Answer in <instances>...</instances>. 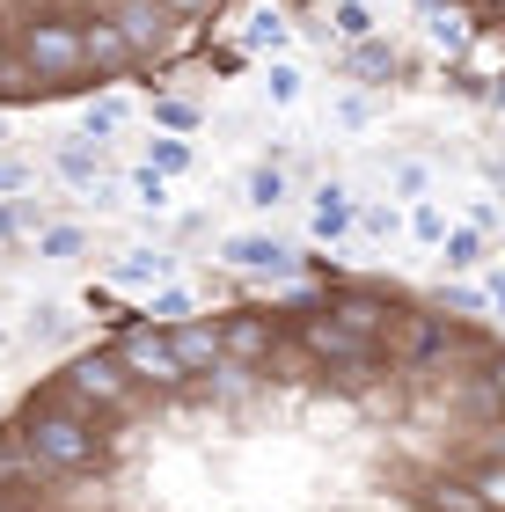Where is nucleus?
Returning a JSON list of instances; mask_svg holds the SVG:
<instances>
[{
    "label": "nucleus",
    "instance_id": "nucleus-25",
    "mask_svg": "<svg viewBox=\"0 0 505 512\" xmlns=\"http://www.w3.org/2000/svg\"><path fill=\"white\" fill-rule=\"evenodd\" d=\"M264 103H271V110H293V103H301V66H293V59H271V66H264Z\"/></svg>",
    "mask_w": 505,
    "mask_h": 512
},
{
    "label": "nucleus",
    "instance_id": "nucleus-2",
    "mask_svg": "<svg viewBox=\"0 0 505 512\" xmlns=\"http://www.w3.org/2000/svg\"><path fill=\"white\" fill-rule=\"evenodd\" d=\"M15 432L30 439V447L52 461L59 476H110V447H103V425H88V417L44 403V395H30L15 417Z\"/></svg>",
    "mask_w": 505,
    "mask_h": 512
},
{
    "label": "nucleus",
    "instance_id": "nucleus-26",
    "mask_svg": "<svg viewBox=\"0 0 505 512\" xmlns=\"http://www.w3.org/2000/svg\"><path fill=\"white\" fill-rule=\"evenodd\" d=\"M352 74H396V44H381V37H359L352 44Z\"/></svg>",
    "mask_w": 505,
    "mask_h": 512
},
{
    "label": "nucleus",
    "instance_id": "nucleus-39",
    "mask_svg": "<svg viewBox=\"0 0 505 512\" xmlns=\"http://www.w3.org/2000/svg\"><path fill=\"white\" fill-rule=\"evenodd\" d=\"M484 96H491V110H505V81H498V88H484Z\"/></svg>",
    "mask_w": 505,
    "mask_h": 512
},
{
    "label": "nucleus",
    "instance_id": "nucleus-17",
    "mask_svg": "<svg viewBox=\"0 0 505 512\" xmlns=\"http://www.w3.org/2000/svg\"><path fill=\"white\" fill-rule=\"evenodd\" d=\"M37 256H44V264H74V256H88V227L44 220V227H37Z\"/></svg>",
    "mask_w": 505,
    "mask_h": 512
},
{
    "label": "nucleus",
    "instance_id": "nucleus-18",
    "mask_svg": "<svg viewBox=\"0 0 505 512\" xmlns=\"http://www.w3.org/2000/svg\"><path fill=\"white\" fill-rule=\"evenodd\" d=\"M286 191H293V183H286V169H279V161H257V169L242 176V205H257V213L286 205Z\"/></svg>",
    "mask_w": 505,
    "mask_h": 512
},
{
    "label": "nucleus",
    "instance_id": "nucleus-42",
    "mask_svg": "<svg viewBox=\"0 0 505 512\" xmlns=\"http://www.w3.org/2000/svg\"><path fill=\"white\" fill-rule=\"evenodd\" d=\"M491 15H505V0H498V8H491Z\"/></svg>",
    "mask_w": 505,
    "mask_h": 512
},
{
    "label": "nucleus",
    "instance_id": "nucleus-14",
    "mask_svg": "<svg viewBox=\"0 0 505 512\" xmlns=\"http://www.w3.org/2000/svg\"><path fill=\"white\" fill-rule=\"evenodd\" d=\"M315 242H344V235H352V227H359V205H352V183H323V191H315Z\"/></svg>",
    "mask_w": 505,
    "mask_h": 512
},
{
    "label": "nucleus",
    "instance_id": "nucleus-6",
    "mask_svg": "<svg viewBox=\"0 0 505 512\" xmlns=\"http://www.w3.org/2000/svg\"><path fill=\"white\" fill-rule=\"evenodd\" d=\"M323 308L344 322V330H359V337H374L388 344V330H396V315H403V293H388V286H366V278H352V286H330Z\"/></svg>",
    "mask_w": 505,
    "mask_h": 512
},
{
    "label": "nucleus",
    "instance_id": "nucleus-32",
    "mask_svg": "<svg viewBox=\"0 0 505 512\" xmlns=\"http://www.w3.org/2000/svg\"><path fill=\"white\" fill-rule=\"evenodd\" d=\"M132 198H140L147 213H162V205H169V176L162 169H132Z\"/></svg>",
    "mask_w": 505,
    "mask_h": 512
},
{
    "label": "nucleus",
    "instance_id": "nucleus-35",
    "mask_svg": "<svg viewBox=\"0 0 505 512\" xmlns=\"http://www.w3.org/2000/svg\"><path fill=\"white\" fill-rule=\"evenodd\" d=\"M388 183H396L403 198H425V183H432V176H425V161H396V169H388Z\"/></svg>",
    "mask_w": 505,
    "mask_h": 512
},
{
    "label": "nucleus",
    "instance_id": "nucleus-3",
    "mask_svg": "<svg viewBox=\"0 0 505 512\" xmlns=\"http://www.w3.org/2000/svg\"><path fill=\"white\" fill-rule=\"evenodd\" d=\"M118 352H125V366H132V381H140V388L169 395V410L191 395V366L176 359V337L162 330V322H132V330L118 337Z\"/></svg>",
    "mask_w": 505,
    "mask_h": 512
},
{
    "label": "nucleus",
    "instance_id": "nucleus-12",
    "mask_svg": "<svg viewBox=\"0 0 505 512\" xmlns=\"http://www.w3.org/2000/svg\"><path fill=\"white\" fill-rule=\"evenodd\" d=\"M418 512H491L484 505V491H476L469 476H447V469H432V476H418Z\"/></svg>",
    "mask_w": 505,
    "mask_h": 512
},
{
    "label": "nucleus",
    "instance_id": "nucleus-8",
    "mask_svg": "<svg viewBox=\"0 0 505 512\" xmlns=\"http://www.w3.org/2000/svg\"><path fill=\"white\" fill-rule=\"evenodd\" d=\"M279 337H286L279 308H227L220 315V344H227V359H242V366H264L279 352Z\"/></svg>",
    "mask_w": 505,
    "mask_h": 512
},
{
    "label": "nucleus",
    "instance_id": "nucleus-28",
    "mask_svg": "<svg viewBox=\"0 0 505 512\" xmlns=\"http://www.w3.org/2000/svg\"><path fill=\"white\" fill-rule=\"evenodd\" d=\"M403 227H410V235H418L425 249H440V242H447V227H454V220H447V213H440V205H432V198H418V213H410Z\"/></svg>",
    "mask_w": 505,
    "mask_h": 512
},
{
    "label": "nucleus",
    "instance_id": "nucleus-31",
    "mask_svg": "<svg viewBox=\"0 0 505 512\" xmlns=\"http://www.w3.org/2000/svg\"><path fill=\"white\" fill-rule=\"evenodd\" d=\"M330 22H337V37H352V44H359V37H374V15H366V0H337V15H330Z\"/></svg>",
    "mask_w": 505,
    "mask_h": 512
},
{
    "label": "nucleus",
    "instance_id": "nucleus-21",
    "mask_svg": "<svg viewBox=\"0 0 505 512\" xmlns=\"http://www.w3.org/2000/svg\"><path fill=\"white\" fill-rule=\"evenodd\" d=\"M286 37H293V22H286L279 8H257V15H249V30H242V44H249V52H271V59L286 52Z\"/></svg>",
    "mask_w": 505,
    "mask_h": 512
},
{
    "label": "nucleus",
    "instance_id": "nucleus-4",
    "mask_svg": "<svg viewBox=\"0 0 505 512\" xmlns=\"http://www.w3.org/2000/svg\"><path fill=\"white\" fill-rule=\"evenodd\" d=\"M440 352H447V308L403 300L396 330H388V366H396V374H418V366H440Z\"/></svg>",
    "mask_w": 505,
    "mask_h": 512
},
{
    "label": "nucleus",
    "instance_id": "nucleus-19",
    "mask_svg": "<svg viewBox=\"0 0 505 512\" xmlns=\"http://www.w3.org/2000/svg\"><path fill=\"white\" fill-rule=\"evenodd\" d=\"M425 37H432V44H440V52H447V59H462L476 30H469V15H462V8H425Z\"/></svg>",
    "mask_w": 505,
    "mask_h": 512
},
{
    "label": "nucleus",
    "instance_id": "nucleus-10",
    "mask_svg": "<svg viewBox=\"0 0 505 512\" xmlns=\"http://www.w3.org/2000/svg\"><path fill=\"white\" fill-rule=\"evenodd\" d=\"M81 44H88V81H125V74H140V52L125 44V30H118L103 8L81 15Z\"/></svg>",
    "mask_w": 505,
    "mask_h": 512
},
{
    "label": "nucleus",
    "instance_id": "nucleus-15",
    "mask_svg": "<svg viewBox=\"0 0 505 512\" xmlns=\"http://www.w3.org/2000/svg\"><path fill=\"white\" fill-rule=\"evenodd\" d=\"M169 271H176L169 249H125L118 264H110V278H118V286H169Z\"/></svg>",
    "mask_w": 505,
    "mask_h": 512
},
{
    "label": "nucleus",
    "instance_id": "nucleus-22",
    "mask_svg": "<svg viewBox=\"0 0 505 512\" xmlns=\"http://www.w3.org/2000/svg\"><path fill=\"white\" fill-rule=\"evenodd\" d=\"M183 315H198V293L191 286H176V278H169V286L147 293V322H162V330H169V322H183Z\"/></svg>",
    "mask_w": 505,
    "mask_h": 512
},
{
    "label": "nucleus",
    "instance_id": "nucleus-29",
    "mask_svg": "<svg viewBox=\"0 0 505 512\" xmlns=\"http://www.w3.org/2000/svg\"><path fill=\"white\" fill-rule=\"evenodd\" d=\"M462 476L476 483V491H484V505H491V512H505V461H469Z\"/></svg>",
    "mask_w": 505,
    "mask_h": 512
},
{
    "label": "nucleus",
    "instance_id": "nucleus-7",
    "mask_svg": "<svg viewBox=\"0 0 505 512\" xmlns=\"http://www.w3.org/2000/svg\"><path fill=\"white\" fill-rule=\"evenodd\" d=\"M264 366H242V359H220L213 374H198L191 381V403H205V410H220V417H249L264 403Z\"/></svg>",
    "mask_w": 505,
    "mask_h": 512
},
{
    "label": "nucleus",
    "instance_id": "nucleus-41",
    "mask_svg": "<svg viewBox=\"0 0 505 512\" xmlns=\"http://www.w3.org/2000/svg\"><path fill=\"white\" fill-rule=\"evenodd\" d=\"M0 139H8V118H0Z\"/></svg>",
    "mask_w": 505,
    "mask_h": 512
},
{
    "label": "nucleus",
    "instance_id": "nucleus-27",
    "mask_svg": "<svg viewBox=\"0 0 505 512\" xmlns=\"http://www.w3.org/2000/svg\"><path fill=\"white\" fill-rule=\"evenodd\" d=\"M147 169H162V176H183L191 169V139H147Z\"/></svg>",
    "mask_w": 505,
    "mask_h": 512
},
{
    "label": "nucleus",
    "instance_id": "nucleus-40",
    "mask_svg": "<svg viewBox=\"0 0 505 512\" xmlns=\"http://www.w3.org/2000/svg\"><path fill=\"white\" fill-rule=\"evenodd\" d=\"M498 198H505V169H498Z\"/></svg>",
    "mask_w": 505,
    "mask_h": 512
},
{
    "label": "nucleus",
    "instance_id": "nucleus-5",
    "mask_svg": "<svg viewBox=\"0 0 505 512\" xmlns=\"http://www.w3.org/2000/svg\"><path fill=\"white\" fill-rule=\"evenodd\" d=\"M103 15L125 30V44L140 52V66H162L176 52V37H183V22L169 15V0H110Z\"/></svg>",
    "mask_w": 505,
    "mask_h": 512
},
{
    "label": "nucleus",
    "instance_id": "nucleus-16",
    "mask_svg": "<svg viewBox=\"0 0 505 512\" xmlns=\"http://www.w3.org/2000/svg\"><path fill=\"white\" fill-rule=\"evenodd\" d=\"M59 176L66 183H74V191H88V183H96L103 176V139H66V147H59Z\"/></svg>",
    "mask_w": 505,
    "mask_h": 512
},
{
    "label": "nucleus",
    "instance_id": "nucleus-11",
    "mask_svg": "<svg viewBox=\"0 0 505 512\" xmlns=\"http://www.w3.org/2000/svg\"><path fill=\"white\" fill-rule=\"evenodd\" d=\"M169 337H176V359L191 366V381H198V374H213V366L227 359V344H220V315H183V322H169Z\"/></svg>",
    "mask_w": 505,
    "mask_h": 512
},
{
    "label": "nucleus",
    "instance_id": "nucleus-43",
    "mask_svg": "<svg viewBox=\"0 0 505 512\" xmlns=\"http://www.w3.org/2000/svg\"><path fill=\"white\" fill-rule=\"evenodd\" d=\"M0 44H8V37H0Z\"/></svg>",
    "mask_w": 505,
    "mask_h": 512
},
{
    "label": "nucleus",
    "instance_id": "nucleus-33",
    "mask_svg": "<svg viewBox=\"0 0 505 512\" xmlns=\"http://www.w3.org/2000/svg\"><path fill=\"white\" fill-rule=\"evenodd\" d=\"M359 235H374V242H396V235H403L396 205H366V213H359Z\"/></svg>",
    "mask_w": 505,
    "mask_h": 512
},
{
    "label": "nucleus",
    "instance_id": "nucleus-36",
    "mask_svg": "<svg viewBox=\"0 0 505 512\" xmlns=\"http://www.w3.org/2000/svg\"><path fill=\"white\" fill-rule=\"evenodd\" d=\"M81 198L96 205V213H118V205H125V183H110V176H96V183H88Z\"/></svg>",
    "mask_w": 505,
    "mask_h": 512
},
{
    "label": "nucleus",
    "instance_id": "nucleus-9",
    "mask_svg": "<svg viewBox=\"0 0 505 512\" xmlns=\"http://www.w3.org/2000/svg\"><path fill=\"white\" fill-rule=\"evenodd\" d=\"M59 469H52V461H44L37 447H30V439H22L15 425H0V491H22V498H52L59 491Z\"/></svg>",
    "mask_w": 505,
    "mask_h": 512
},
{
    "label": "nucleus",
    "instance_id": "nucleus-13",
    "mask_svg": "<svg viewBox=\"0 0 505 512\" xmlns=\"http://www.w3.org/2000/svg\"><path fill=\"white\" fill-rule=\"evenodd\" d=\"M220 264H235V271H286L293 249L279 235H220Z\"/></svg>",
    "mask_w": 505,
    "mask_h": 512
},
{
    "label": "nucleus",
    "instance_id": "nucleus-23",
    "mask_svg": "<svg viewBox=\"0 0 505 512\" xmlns=\"http://www.w3.org/2000/svg\"><path fill=\"white\" fill-rule=\"evenodd\" d=\"M44 227V205L30 191H15V198H0V242H15V235H37Z\"/></svg>",
    "mask_w": 505,
    "mask_h": 512
},
{
    "label": "nucleus",
    "instance_id": "nucleus-24",
    "mask_svg": "<svg viewBox=\"0 0 505 512\" xmlns=\"http://www.w3.org/2000/svg\"><path fill=\"white\" fill-rule=\"evenodd\" d=\"M440 264H447V271H476V264H484V227H447Z\"/></svg>",
    "mask_w": 505,
    "mask_h": 512
},
{
    "label": "nucleus",
    "instance_id": "nucleus-34",
    "mask_svg": "<svg viewBox=\"0 0 505 512\" xmlns=\"http://www.w3.org/2000/svg\"><path fill=\"white\" fill-rule=\"evenodd\" d=\"M440 308H447V315H484V308H491V293H484V286H447V293H440Z\"/></svg>",
    "mask_w": 505,
    "mask_h": 512
},
{
    "label": "nucleus",
    "instance_id": "nucleus-37",
    "mask_svg": "<svg viewBox=\"0 0 505 512\" xmlns=\"http://www.w3.org/2000/svg\"><path fill=\"white\" fill-rule=\"evenodd\" d=\"M15 191H30V169H22V161H8V154H0V198H15Z\"/></svg>",
    "mask_w": 505,
    "mask_h": 512
},
{
    "label": "nucleus",
    "instance_id": "nucleus-30",
    "mask_svg": "<svg viewBox=\"0 0 505 512\" xmlns=\"http://www.w3.org/2000/svg\"><path fill=\"white\" fill-rule=\"evenodd\" d=\"M154 125H162V132H198V103H183V96H154Z\"/></svg>",
    "mask_w": 505,
    "mask_h": 512
},
{
    "label": "nucleus",
    "instance_id": "nucleus-1",
    "mask_svg": "<svg viewBox=\"0 0 505 512\" xmlns=\"http://www.w3.org/2000/svg\"><path fill=\"white\" fill-rule=\"evenodd\" d=\"M81 15H88V8H30V15H15V30H8V44L37 66L44 96H66V88H81V81H88Z\"/></svg>",
    "mask_w": 505,
    "mask_h": 512
},
{
    "label": "nucleus",
    "instance_id": "nucleus-20",
    "mask_svg": "<svg viewBox=\"0 0 505 512\" xmlns=\"http://www.w3.org/2000/svg\"><path fill=\"white\" fill-rule=\"evenodd\" d=\"M125 118H132V103H125V96H88L81 132H88V139H118V132H125Z\"/></svg>",
    "mask_w": 505,
    "mask_h": 512
},
{
    "label": "nucleus",
    "instance_id": "nucleus-38",
    "mask_svg": "<svg viewBox=\"0 0 505 512\" xmlns=\"http://www.w3.org/2000/svg\"><path fill=\"white\" fill-rule=\"evenodd\" d=\"M484 293H491V308L505 315V271H491V286H484Z\"/></svg>",
    "mask_w": 505,
    "mask_h": 512
}]
</instances>
